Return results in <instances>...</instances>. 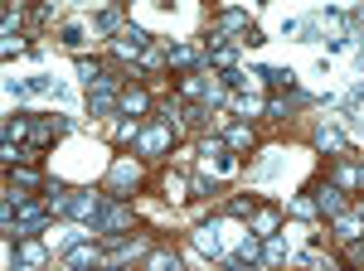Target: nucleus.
I'll return each mask as SVG.
<instances>
[{
    "label": "nucleus",
    "instance_id": "f257e3e1",
    "mask_svg": "<svg viewBox=\"0 0 364 271\" xmlns=\"http://www.w3.org/2000/svg\"><path fill=\"white\" fill-rule=\"evenodd\" d=\"M92 228L102 233V238H117L122 228H132V204H122V199H102V209L92 218Z\"/></svg>",
    "mask_w": 364,
    "mask_h": 271
},
{
    "label": "nucleus",
    "instance_id": "f03ea898",
    "mask_svg": "<svg viewBox=\"0 0 364 271\" xmlns=\"http://www.w3.org/2000/svg\"><path fill=\"white\" fill-rule=\"evenodd\" d=\"M311 199H316V209H321V214L331 218V223H336L340 214H350V199H345V189H340L336 179H326V184H321V189L311 194Z\"/></svg>",
    "mask_w": 364,
    "mask_h": 271
},
{
    "label": "nucleus",
    "instance_id": "7ed1b4c3",
    "mask_svg": "<svg viewBox=\"0 0 364 271\" xmlns=\"http://www.w3.org/2000/svg\"><path fill=\"white\" fill-rule=\"evenodd\" d=\"M58 136H63L58 116H29V150H49Z\"/></svg>",
    "mask_w": 364,
    "mask_h": 271
},
{
    "label": "nucleus",
    "instance_id": "20e7f679",
    "mask_svg": "<svg viewBox=\"0 0 364 271\" xmlns=\"http://www.w3.org/2000/svg\"><path fill=\"white\" fill-rule=\"evenodd\" d=\"M117 54L122 58H141V54H151V34L141 25H127L122 34H117Z\"/></svg>",
    "mask_w": 364,
    "mask_h": 271
},
{
    "label": "nucleus",
    "instance_id": "39448f33",
    "mask_svg": "<svg viewBox=\"0 0 364 271\" xmlns=\"http://www.w3.org/2000/svg\"><path fill=\"white\" fill-rule=\"evenodd\" d=\"M97 262H102V247H92V243L68 247V271H97Z\"/></svg>",
    "mask_w": 364,
    "mask_h": 271
},
{
    "label": "nucleus",
    "instance_id": "423d86ee",
    "mask_svg": "<svg viewBox=\"0 0 364 271\" xmlns=\"http://www.w3.org/2000/svg\"><path fill=\"white\" fill-rule=\"evenodd\" d=\"M136 140H141V155H161V150L170 145V126H166V121H156V126H151V131H141Z\"/></svg>",
    "mask_w": 364,
    "mask_h": 271
},
{
    "label": "nucleus",
    "instance_id": "0eeeda50",
    "mask_svg": "<svg viewBox=\"0 0 364 271\" xmlns=\"http://www.w3.org/2000/svg\"><path fill=\"white\" fill-rule=\"evenodd\" d=\"M117 107L127 111V116H141V111L151 107V92H146V87H122V97H117Z\"/></svg>",
    "mask_w": 364,
    "mask_h": 271
},
{
    "label": "nucleus",
    "instance_id": "6e6552de",
    "mask_svg": "<svg viewBox=\"0 0 364 271\" xmlns=\"http://www.w3.org/2000/svg\"><path fill=\"white\" fill-rule=\"evenodd\" d=\"M146 271H185V267H180V257H175V252H166V247H156V252L146 257Z\"/></svg>",
    "mask_w": 364,
    "mask_h": 271
},
{
    "label": "nucleus",
    "instance_id": "1a4fd4ad",
    "mask_svg": "<svg viewBox=\"0 0 364 271\" xmlns=\"http://www.w3.org/2000/svg\"><path fill=\"white\" fill-rule=\"evenodd\" d=\"M97 29H107V34H122L127 29V20H122V10L117 5H107V10H97V20H92Z\"/></svg>",
    "mask_w": 364,
    "mask_h": 271
},
{
    "label": "nucleus",
    "instance_id": "9d476101",
    "mask_svg": "<svg viewBox=\"0 0 364 271\" xmlns=\"http://www.w3.org/2000/svg\"><path fill=\"white\" fill-rule=\"evenodd\" d=\"M252 228H257V238H277V209H257Z\"/></svg>",
    "mask_w": 364,
    "mask_h": 271
},
{
    "label": "nucleus",
    "instance_id": "9b49d317",
    "mask_svg": "<svg viewBox=\"0 0 364 271\" xmlns=\"http://www.w3.org/2000/svg\"><path fill=\"white\" fill-rule=\"evenodd\" d=\"M336 184H340V189H350V184H364V165L345 160V165L336 170Z\"/></svg>",
    "mask_w": 364,
    "mask_h": 271
},
{
    "label": "nucleus",
    "instance_id": "f8f14e48",
    "mask_svg": "<svg viewBox=\"0 0 364 271\" xmlns=\"http://www.w3.org/2000/svg\"><path fill=\"white\" fill-rule=\"evenodd\" d=\"M209 63H214V68H224V73H233V63H238V54H233L228 44H214V49H209Z\"/></svg>",
    "mask_w": 364,
    "mask_h": 271
},
{
    "label": "nucleus",
    "instance_id": "ddd939ff",
    "mask_svg": "<svg viewBox=\"0 0 364 271\" xmlns=\"http://www.w3.org/2000/svg\"><path fill=\"white\" fill-rule=\"evenodd\" d=\"M224 140L233 145V150H248L252 145V126H224Z\"/></svg>",
    "mask_w": 364,
    "mask_h": 271
},
{
    "label": "nucleus",
    "instance_id": "4468645a",
    "mask_svg": "<svg viewBox=\"0 0 364 271\" xmlns=\"http://www.w3.org/2000/svg\"><path fill=\"white\" fill-rule=\"evenodd\" d=\"M316 145H321V150H345V136H340L336 126H321V131H316Z\"/></svg>",
    "mask_w": 364,
    "mask_h": 271
},
{
    "label": "nucleus",
    "instance_id": "2eb2a0df",
    "mask_svg": "<svg viewBox=\"0 0 364 271\" xmlns=\"http://www.w3.org/2000/svg\"><path fill=\"white\" fill-rule=\"evenodd\" d=\"M20 262H25V267L44 262V243H34V238H20Z\"/></svg>",
    "mask_w": 364,
    "mask_h": 271
},
{
    "label": "nucleus",
    "instance_id": "dca6fc26",
    "mask_svg": "<svg viewBox=\"0 0 364 271\" xmlns=\"http://www.w3.org/2000/svg\"><path fill=\"white\" fill-rule=\"evenodd\" d=\"M112 184H117V189L136 184V165H127V160H122V165H112Z\"/></svg>",
    "mask_w": 364,
    "mask_h": 271
},
{
    "label": "nucleus",
    "instance_id": "f3484780",
    "mask_svg": "<svg viewBox=\"0 0 364 271\" xmlns=\"http://www.w3.org/2000/svg\"><path fill=\"white\" fill-rule=\"evenodd\" d=\"M257 214V204H252L248 194H243V199H228V218H252Z\"/></svg>",
    "mask_w": 364,
    "mask_h": 271
},
{
    "label": "nucleus",
    "instance_id": "a211bd4d",
    "mask_svg": "<svg viewBox=\"0 0 364 271\" xmlns=\"http://www.w3.org/2000/svg\"><path fill=\"white\" fill-rule=\"evenodd\" d=\"M92 111H97V116L117 111V97H112V92H92Z\"/></svg>",
    "mask_w": 364,
    "mask_h": 271
},
{
    "label": "nucleus",
    "instance_id": "6ab92c4d",
    "mask_svg": "<svg viewBox=\"0 0 364 271\" xmlns=\"http://www.w3.org/2000/svg\"><path fill=\"white\" fill-rule=\"evenodd\" d=\"M195 49H170V63H175V68H190V63H195Z\"/></svg>",
    "mask_w": 364,
    "mask_h": 271
},
{
    "label": "nucleus",
    "instance_id": "aec40b11",
    "mask_svg": "<svg viewBox=\"0 0 364 271\" xmlns=\"http://www.w3.org/2000/svg\"><path fill=\"white\" fill-rule=\"evenodd\" d=\"M262 257H267V262H282V257H287V247H282V238H267V247H262Z\"/></svg>",
    "mask_w": 364,
    "mask_h": 271
},
{
    "label": "nucleus",
    "instance_id": "412c9836",
    "mask_svg": "<svg viewBox=\"0 0 364 271\" xmlns=\"http://www.w3.org/2000/svg\"><path fill=\"white\" fill-rule=\"evenodd\" d=\"M5 58H15V54H25V39L20 34H5V49H0Z\"/></svg>",
    "mask_w": 364,
    "mask_h": 271
},
{
    "label": "nucleus",
    "instance_id": "4be33fe9",
    "mask_svg": "<svg viewBox=\"0 0 364 271\" xmlns=\"http://www.w3.org/2000/svg\"><path fill=\"white\" fill-rule=\"evenodd\" d=\"M63 44H68V49H83V29L68 25V29H63Z\"/></svg>",
    "mask_w": 364,
    "mask_h": 271
},
{
    "label": "nucleus",
    "instance_id": "5701e85b",
    "mask_svg": "<svg viewBox=\"0 0 364 271\" xmlns=\"http://www.w3.org/2000/svg\"><path fill=\"white\" fill-rule=\"evenodd\" d=\"M15 184H20V189H34V184H39V179H34V175H29L25 165H20V170H15Z\"/></svg>",
    "mask_w": 364,
    "mask_h": 271
},
{
    "label": "nucleus",
    "instance_id": "b1692460",
    "mask_svg": "<svg viewBox=\"0 0 364 271\" xmlns=\"http://www.w3.org/2000/svg\"><path fill=\"white\" fill-rule=\"evenodd\" d=\"M345 267H364V243L350 247V257H345Z\"/></svg>",
    "mask_w": 364,
    "mask_h": 271
},
{
    "label": "nucleus",
    "instance_id": "393cba45",
    "mask_svg": "<svg viewBox=\"0 0 364 271\" xmlns=\"http://www.w3.org/2000/svg\"><path fill=\"white\" fill-rule=\"evenodd\" d=\"M0 20H5V29H15V25H20V5H5V15H0Z\"/></svg>",
    "mask_w": 364,
    "mask_h": 271
},
{
    "label": "nucleus",
    "instance_id": "a878e982",
    "mask_svg": "<svg viewBox=\"0 0 364 271\" xmlns=\"http://www.w3.org/2000/svg\"><path fill=\"white\" fill-rule=\"evenodd\" d=\"M311 271H336V262H316V267H311Z\"/></svg>",
    "mask_w": 364,
    "mask_h": 271
}]
</instances>
